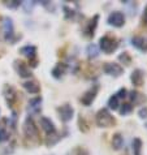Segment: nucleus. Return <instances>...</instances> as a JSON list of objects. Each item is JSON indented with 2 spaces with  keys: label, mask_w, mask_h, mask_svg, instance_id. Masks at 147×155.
Wrapping results in <instances>:
<instances>
[{
  "label": "nucleus",
  "mask_w": 147,
  "mask_h": 155,
  "mask_svg": "<svg viewBox=\"0 0 147 155\" xmlns=\"http://www.w3.org/2000/svg\"><path fill=\"white\" fill-rule=\"evenodd\" d=\"M95 123L99 128H111L116 125V119L111 115V112L107 108L99 110L95 115Z\"/></svg>",
  "instance_id": "1"
},
{
  "label": "nucleus",
  "mask_w": 147,
  "mask_h": 155,
  "mask_svg": "<svg viewBox=\"0 0 147 155\" xmlns=\"http://www.w3.org/2000/svg\"><path fill=\"white\" fill-rule=\"evenodd\" d=\"M24 134H25V138L30 141V143H39L41 142L39 130H38V128H37L35 124H34L31 117H28L26 120H25Z\"/></svg>",
  "instance_id": "2"
},
{
  "label": "nucleus",
  "mask_w": 147,
  "mask_h": 155,
  "mask_svg": "<svg viewBox=\"0 0 147 155\" xmlns=\"http://www.w3.org/2000/svg\"><path fill=\"white\" fill-rule=\"evenodd\" d=\"M99 47H100V50L104 54L111 55L117 50L119 41H117V38L115 35H112V34H106V35H103L100 39H99Z\"/></svg>",
  "instance_id": "3"
},
{
  "label": "nucleus",
  "mask_w": 147,
  "mask_h": 155,
  "mask_svg": "<svg viewBox=\"0 0 147 155\" xmlns=\"http://www.w3.org/2000/svg\"><path fill=\"white\" fill-rule=\"evenodd\" d=\"M102 68H103V72H104L106 74L112 76V77H120L124 73V68L117 63H111V61L103 63Z\"/></svg>",
  "instance_id": "4"
},
{
  "label": "nucleus",
  "mask_w": 147,
  "mask_h": 155,
  "mask_svg": "<svg viewBox=\"0 0 147 155\" xmlns=\"http://www.w3.org/2000/svg\"><path fill=\"white\" fill-rule=\"evenodd\" d=\"M57 114H59V117L61 121L68 123V121H70L73 115H74V108H73L69 103H65V104L60 106L57 108Z\"/></svg>",
  "instance_id": "5"
},
{
  "label": "nucleus",
  "mask_w": 147,
  "mask_h": 155,
  "mask_svg": "<svg viewBox=\"0 0 147 155\" xmlns=\"http://www.w3.org/2000/svg\"><path fill=\"white\" fill-rule=\"evenodd\" d=\"M4 97H5L8 107H12V108H13L17 99H18V93L16 91V89L13 87V86H11V85L4 86Z\"/></svg>",
  "instance_id": "6"
},
{
  "label": "nucleus",
  "mask_w": 147,
  "mask_h": 155,
  "mask_svg": "<svg viewBox=\"0 0 147 155\" xmlns=\"http://www.w3.org/2000/svg\"><path fill=\"white\" fill-rule=\"evenodd\" d=\"M98 91H99V85L96 84V85H94L91 89H89L81 97V103L83 106H90L95 101V98H96Z\"/></svg>",
  "instance_id": "7"
},
{
  "label": "nucleus",
  "mask_w": 147,
  "mask_h": 155,
  "mask_svg": "<svg viewBox=\"0 0 147 155\" xmlns=\"http://www.w3.org/2000/svg\"><path fill=\"white\" fill-rule=\"evenodd\" d=\"M108 24L112 25L115 28H122L125 25V16L122 12L120 11H115L108 16Z\"/></svg>",
  "instance_id": "8"
},
{
  "label": "nucleus",
  "mask_w": 147,
  "mask_h": 155,
  "mask_svg": "<svg viewBox=\"0 0 147 155\" xmlns=\"http://www.w3.org/2000/svg\"><path fill=\"white\" fill-rule=\"evenodd\" d=\"M128 97H129V99H130L132 106H142L147 102V97L145 95V94L137 91V90H132Z\"/></svg>",
  "instance_id": "9"
},
{
  "label": "nucleus",
  "mask_w": 147,
  "mask_h": 155,
  "mask_svg": "<svg viewBox=\"0 0 147 155\" xmlns=\"http://www.w3.org/2000/svg\"><path fill=\"white\" fill-rule=\"evenodd\" d=\"M130 81L134 86L139 87V86H143L145 84V72L142 69H134L130 74Z\"/></svg>",
  "instance_id": "10"
},
{
  "label": "nucleus",
  "mask_w": 147,
  "mask_h": 155,
  "mask_svg": "<svg viewBox=\"0 0 147 155\" xmlns=\"http://www.w3.org/2000/svg\"><path fill=\"white\" fill-rule=\"evenodd\" d=\"M98 21H99V15H95L91 20L87 22L85 28V37L87 38H93L94 34H95V29L98 26Z\"/></svg>",
  "instance_id": "11"
},
{
  "label": "nucleus",
  "mask_w": 147,
  "mask_h": 155,
  "mask_svg": "<svg viewBox=\"0 0 147 155\" xmlns=\"http://www.w3.org/2000/svg\"><path fill=\"white\" fill-rule=\"evenodd\" d=\"M15 68L17 73H18L20 77H24V78H28V77H31V72H30L29 67L21 60H16L15 61Z\"/></svg>",
  "instance_id": "12"
},
{
  "label": "nucleus",
  "mask_w": 147,
  "mask_h": 155,
  "mask_svg": "<svg viewBox=\"0 0 147 155\" xmlns=\"http://www.w3.org/2000/svg\"><path fill=\"white\" fill-rule=\"evenodd\" d=\"M41 127L47 134H54V133H56L55 124L51 121L48 117H41Z\"/></svg>",
  "instance_id": "13"
},
{
  "label": "nucleus",
  "mask_w": 147,
  "mask_h": 155,
  "mask_svg": "<svg viewBox=\"0 0 147 155\" xmlns=\"http://www.w3.org/2000/svg\"><path fill=\"white\" fill-rule=\"evenodd\" d=\"M41 104H42V98L41 97L30 99V102H29V112L38 114L41 111Z\"/></svg>",
  "instance_id": "14"
},
{
  "label": "nucleus",
  "mask_w": 147,
  "mask_h": 155,
  "mask_svg": "<svg viewBox=\"0 0 147 155\" xmlns=\"http://www.w3.org/2000/svg\"><path fill=\"white\" fill-rule=\"evenodd\" d=\"M24 87L30 94H38L41 91V86L38 85L37 81H26V82L24 84Z\"/></svg>",
  "instance_id": "15"
},
{
  "label": "nucleus",
  "mask_w": 147,
  "mask_h": 155,
  "mask_svg": "<svg viewBox=\"0 0 147 155\" xmlns=\"http://www.w3.org/2000/svg\"><path fill=\"white\" fill-rule=\"evenodd\" d=\"M67 72V64L64 63H57L55 65V68L52 69V76L55 78H61L63 74Z\"/></svg>",
  "instance_id": "16"
},
{
  "label": "nucleus",
  "mask_w": 147,
  "mask_h": 155,
  "mask_svg": "<svg viewBox=\"0 0 147 155\" xmlns=\"http://www.w3.org/2000/svg\"><path fill=\"white\" fill-rule=\"evenodd\" d=\"M124 146V137L121 136V133H115L112 136V147L113 150H120Z\"/></svg>",
  "instance_id": "17"
},
{
  "label": "nucleus",
  "mask_w": 147,
  "mask_h": 155,
  "mask_svg": "<svg viewBox=\"0 0 147 155\" xmlns=\"http://www.w3.org/2000/svg\"><path fill=\"white\" fill-rule=\"evenodd\" d=\"M4 34H5V39L7 41H9L11 37L13 35V25H12V20L11 18L4 20Z\"/></svg>",
  "instance_id": "18"
},
{
  "label": "nucleus",
  "mask_w": 147,
  "mask_h": 155,
  "mask_svg": "<svg viewBox=\"0 0 147 155\" xmlns=\"http://www.w3.org/2000/svg\"><path fill=\"white\" fill-rule=\"evenodd\" d=\"M20 54L25 55V56H28L30 60H31V59H35L37 48L34 46H25V47H22V48L20 50Z\"/></svg>",
  "instance_id": "19"
},
{
  "label": "nucleus",
  "mask_w": 147,
  "mask_h": 155,
  "mask_svg": "<svg viewBox=\"0 0 147 155\" xmlns=\"http://www.w3.org/2000/svg\"><path fill=\"white\" fill-rule=\"evenodd\" d=\"M132 45L136 47V48L138 50H142V51H145L147 50L146 48V46H145V38L143 37H141V35H136V37H133V39H132Z\"/></svg>",
  "instance_id": "20"
},
{
  "label": "nucleus",
  "mask_w": 147,
  "mask_h": 155,
  "mask_svg": "<svg viewBox=\"0 0 147 155\" xmlns=\"http://www.w3.org/2000/svg\"><path fill=\"white\" fill-rule=\"evenodd\" d=\"M142 140L136 137L132 142V149H133V154L134 155H142Z\"/></svg>",
  "instance_id": "21"
},
{
  "label": "nucleus",
  "mask_w": 147,
  "mask_h": 155,
  "mask_svg": "<svg viewBox=\"0 0 147 155\" xmlns=\"http://www.w3.org/2000/svg\"><path fill=\"white\" fill-rule=\"evenodd\" d=\"M83 73H85L86 78H94V77H96L98 76L96 65H94V64H87V67H86Z\"/></svg>",
  "instance_id": "22"
},
{
  "label": "nucleus",
  "mask_w": 147,
  "mask_h": 155,
  "mask_svg": "<svg viewBox=\"0 0 147 155\" xmlns=\"http://www.w3.org/2000/svg\"><path fill=\"white\" fill-rule=\"evenodd\" d=\"M119 61H120L121 64H124V65L129 67V65L132 64V61H133L132 55L129 54L128 51H125V52H122V54H120V55H119Z\"/></svg>",
  "instance_id": "23"
},
{
  "label": "nucleus",
  "mask_w": 147,
  "mask_h": 155,
  "mask_svg": "<svg viewBox=\"0 0 147 155\" xmlns=\"http://www.w3.org/2000/svg\"><path fill=\"white\" fill-rule=\"evenodd\" d=\"M119 101H120V99L117 98V95H116V94H113V95H112L109 99H108V107H109V110H113V111L119 110V107H120Z\"/></svg>",
  "instance_id": "24"
},
{
  "label": "nucleus",
  "mask_w": 147,
  "mask_h": 155,
  "mask_svg": "<svg viewBox=\"0 0 147 155\" xmlns=\"http://www.w3.org/2000/svg\"><path fill=\"white\" fill-rule=\"evenodd\" d=\"M78 127H80V130L83 132V133H87V132L90 130L89 123L86 121V119H85L82 115H80V117H78Z\"/></svg>",
  "instance_id": "25"
},
{
  "label": "nucleus",
  "mask_w": 147,
  "mask_h": 155,
  "mask_svg": "<svg viewBox=\"0 0 147 155\" xmlns=\"http://www.w3.org/2000/svg\"><path fill=\"white\" fill-rule=\"evenodd\" d=\"M87 56L90 59H94L98 56V46L94 45V43H91V45L87 46Z\"/></svg>",
  "instance_id": "26"
},
{
  "label": "nucleus",
  "mask_w": 147,
  "mask_h": 155,
  "mask_svg": "<svg viewBox=\"0 0 147 155\" xmlns=\"http://www.w3.org/2000/svg\"><path fill=\"white\" fill-rule=\"evenodd\" d=\"M132 110H133V106L130 104V103H124V104H121L120 107V115H128V114H130L132 112Z\"/></svg>",
  "instance_id": "27"
},
{
  "label": "nucleus",
  "mask_w": 147,
  "mask_h": 155,
  "mask_svg": "<svg viewBox=\"0 0 147 155\" xmlns=\"http://www.w3.org/2000/svg\"><path fill=\"white\" fill-rule=\"evenodd\" d=\"M59 140H60V136L57 134V133L48 134V137H47V140H46V143H47V146H51V145H55Z\"/></svg>",
  "instance_id": "28"
},
{
  "label": "nucleus",
  "mask_w": 147,
  "mask_h": 155,
  "mask_svg": "<svg viewBox=\"0 0 147 155\" xmlns=\"http://www.w3.org/2000/svg\"><path fill=\"white\" fill-rule=\"evenodd\" d=\"M9 138V133L5 128H0V142H5Z\"/></svg>",
  "instance_id": "29"
},
{
  "label": "nucleus",
  "mask_w": 147,
  "mask_h": 155,
  "mask_svg": "<svg viewBox=\"0 0 147 155\" xmlns=\"http://www.w3.org/2000/svg\"><path fill=\"white\" fill-rule=\"evenodd\" d=\"M70 155H89V153H87V150L83 147H76L70 153Z\"/></svg>",
  "instance_id": "30"
},
{
  "label": "nucleus",
  "mask_w": 147,
  "mask_h": 155,
  "mask_svg": "<svg viewBox=\"0 0 147 155\" xmlns=\"http://www.w3.org/2000/svg\"><path fill=\"white\" fill-rule=\"evenodd\" d=\"M64 11H65V18L72 20L73 17L76 16V12L73 9H70V8H68V7H64Z\"/></svg>",
  "instance_id": "31"
},
{
  "label": "nucleus",
  "mask_w": 147,
  "mask_h": 155,
  "mask_svg": "<svg viewBox=\"0 0 147 155\" xmlns=\"http://www.w3.org/2000/svg\"><path fill=\"white\" fill-rule=\"evenodd\" d=\"M116 95H117V98H119V99H124V98H126V97H128V90L125 89V87L120 89L119 91L116 93Z\"/></svg>",
  "instance_id": "32"
},
{
  "label": "nucleus",
  "mask_w": 147,
  "mask_h": 155,
  "mask_svg": "<svg viewBox=\"0 0 147 155\" xmlns=\"http://www.w3.org/2000/svg\"><path fill=\"white\" fill-rule=\"evenodd\" d=\"M138 116H139L141 119H147V106L142 107V108L138 111Z\"/></svg>",
  "instance_id": "33"
},
{
  "label": "nucleus",
  "mask_w": 147,
  "mask_h": 155,
  "mask_svg": "<svg viewBox=\"0 0 147 155\" xmlns=\"http://www.w3.org/2000/svg\"><path fill=\"white\" fill-rule=\"evenodd\" d=\"M4 4H5L7 7H11V8H16L21 5V2H18V0H13V2H4Z\"/></svg>",
  "instance_id": "34"
},
{
  "label": "nucleus",
  "mask_w": 147,
  "mask_h": 155,
  "mask_svg": "<svg viewBox=\"0 0 147 155\" xmlns=\"http://www.w3.org/2000/svg\"><path fill=\"white\" fill-rule=\"evenodd\" d=\"M143 24L147 25V5L145 8V12H143Z\"/></svg>",
  "instance_id": "35"
},
{
  "label": "nucleus",
  "mask_w": 147,
  "mask_h": 155,
  "mask_svg": "<svg viewBox=\"0 0 147 155\" xmlns=\"http://www.w3.org/2000/svg\"><path fill=\"white\" fill-rule=\"evenodd\" d=\"M146 127H147V124H146Z\"/></svg>",
  "instance_id": "36"
},
{
  "label": "nucleus",
  "mask_w": 147,
  "mask_h": 155,
  "mask_svg": "<svg viewBox=\"0 0 147 155\" xmlns=\"http://www.w3.org/2000/svg\"><path fill=\"white\" fill-rule=\"evenodd\" d=\"M146 48H147V47H146Z\"/></svg>",
  "instance_id": "37"
}]
</instances>
